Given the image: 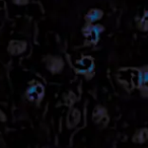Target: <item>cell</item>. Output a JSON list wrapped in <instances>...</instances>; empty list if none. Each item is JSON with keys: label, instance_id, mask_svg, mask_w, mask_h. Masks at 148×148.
Segmentation results:
<instances>
[{"label": "cell", "instance_id": "obj_5", "mask_svg": "<svg viewBox=\"0 0 148 148\" xmlns=\"http://www.w3.org/2000/svg\"><path fill=\"white\" fill-rule=\"evenodd\" d=\"M103 15V12L101 10H97V9H93V10L89 11V13L87 14V18L90 23H95V21H99V18Z\"/></svg>", "mask_w": 148, "mask_h": 148}, {"label": "cell", "instance_id": "obj_3", "mask_svg": "<svg viewBox=\"0 0 148 148\" xmlns=\"http://www.w3.org/2000/svg\"><path fill=\"white\" fill-rule=\"evenodd\" d=\"M75 68L80 72H88L93 68V60L89 57L81 58L75 62Z\"/></svg>", "mask_w": 148, "mask_h": 148}, {"label": "cell", "instance_id": "obj_1", "mask_svg": "<svg viewBox=\"0 0 148 148\" xmlns=\"http://www.w3.org/2000/svg\"><path fill=\"white\" fill-rule=\"evenodd\" d=\"M122 74H124V77H120L121 80H125L127 84L133 85H141V73L137 70H126L122 71Z\"/></svg>", "mask_w": 148, "mask_h": 148}, {"label": "cell", "instance_id": "obj_7", "mask_svg": "<svg viewBox=\"0 0 148 148\" xmlns=\"http://www.w3.org/2000/svg\"><path fill=\"white\" fill-rule=\"evenodd\" d=\"M141 85L148 87V70L141 73Z\"/></svg>", "mask_w": 148, "mask_h": 148}, {"label": "cell", "instance_id": "obj_2", "mask_svg": "<svg viewBox=\"0 0 148 148\" xmlns=\"http://www.w3.org/2000/svg\"><path fill=\"white\" fill-rule=\"evenodd\" d=\"M43 93H44V89L41 84H34L27 89V97L29 101H37L39 99H41V97H43Z\"/></svg>", "mask_w": 148, "mask_h": 148}, {"label": "cell", "instance_id": "obj_6", "mask_svg": "<svg viewBox=\"0 0 148 148\" xmlns=\"http://www.w3.org/2000/svg\"><path fill=\"white\" fill-rule=\"evenodd\" d=\"M144 132H145V130H142L139 137L135 138L136 142H138V143H143V142H145L146 140L148 139V130L146 131V133H144Z\"/></svg>", "mask_w": 148, "mask_h": 148}, {"label": "cell", "instance_id": "obj_4", "mask_svg": "<svg viewBox=\"0 0 148 148\" xmlns=\"http://www.w3.org/2000/svg\"><path fill=\"white\" fill-rule=\"evenodd\" d=\"M101 34V27L99 25H93L90 27L86 32H85V37L88 41L90 42H97L99 38V35Z\"/></svg>", "mask_w": 148, "mask_h": 148}, {"label": "cell", "instance_id": "obj_8", "mask_svg": "<svg viewBox=\"0 0 148 148\" xmlns=\"http://www.w3.org/2000/svg\"><path fill=\"white\" fill-rule=\"evenodd\" d=\"M144 21H148V11L146 12V14H145V16H144Z\"/></svg>", "mask_w": 148, "mask_h": 148}]
</instances>
